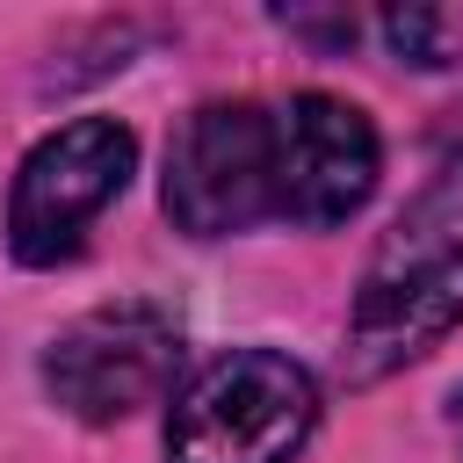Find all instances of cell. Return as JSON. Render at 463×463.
Returning <instances> with one entry per match:
<instances>
[{
  "label": "cell",
  "instance_id": "6da1fadb",
  "mask_svg": "<svg viewBox=\"0 0 463 463\" xmlns=\"http://www.w3.org/2000/svg\"><path fill=\"white\" fill-rule=\"evenodd\" d=\"M456 318H463V152H449L376 239L347 311V383H376L420 362Z\"/></svg>",
  "mask_w": 463,
  "mask_h": 463
},
{
  "label": "cell",
  "instance_id": "7a4b0ae2",
  "mask_svg": "<svg viewBox=\"0 0 463 463\" xmlns=\"http://www.w3.org/2000/svg\"><path fill=\"white\" fill-rule=\"evenodd\" d=\"M318 427V383L275 347L210 362L166 412V463H289Z\"/></svg>",
  "mask_w": 463,
  "mask_h": 463
},
{
  "label": "cell",
  "instance_id": "3957f363",
  "mask_svg": "<svg viewBox=\"0 0 463 463\" xmlns=\"http://www.w3.org/2000/svg\"><path fill=\"white\" fill-rule=\"evenodd\" d=\"M166 217L188 239L275 224V116L268 101H203L166 145Z\"/></svg>",
  "mask_w": 463,
  "mask_h": 463
},
{
  "label": "cell",
  "instance_id": "277c9868",
  "mask_svg": "<svg viewBox=\"0 0 463 463\" xmlns=\"http://www.w3.org/2000/svg\"><path fill=\"white\" fill-rule=\"evenodd\" d=\"M130 166H137V137L123 123H109V116H80V123L51 130L22 159L14 195H7V246H14V260H29V268L65 260L87 239V224L123 195Z\"/></svg>",
  "mask_w": 463,
  "mask_h": 463
},
{
  "label": "cell",
  "instance_id": "5b68a950",
  "mask_svg": "<svg viewBox=\"0 0 463 463\" xmlns=\"http://www.w3.org/2000/svg\"><path fill=\"white\" fill-rule=\"evenodd\" d=\"M174 362H181L174 311H159L145 297H123V304H101V311L72 318L43 347V391L72 420L101 427V420H123V412L152 405L174 383Z\"/></svg>",
  "mask_w": 463,
  "mask_h": 463
},
{
  "label": "cell",
  "instance_id": "8992f818",
  "mask_svg": "<svg viewBox=\"0 0 463 463\" xmlns=\"http://www.w3.org/2000/svg\"><path fill=\"white\" fill-rule=\"evenodd\" d=\"M268 116H275V224H297V232L347 224L369 203L383 166L376 123L354 101L318 87L268 101Z\"/></svg>",
  "mask_w": 463,
  "mask_h": 463
},
{
  "label": "cell",
  "instance_id": "52a82bcc",
  "mask_svg": "<svg viewBox=\"0 0 463 463\" xmlns=\"http://www.w3.org/2000/svg\"><path fill=\"white\" fill-rule=\"evenodd\" d=\"M376 29L405 65H463V7H391Z\"/></svg>",
  "mask_w": 463,
  "mask_h": 463
}]
</instances>
